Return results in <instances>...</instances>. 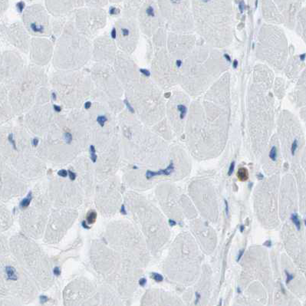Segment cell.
I'll return each instance as SVG.
<instances>
[{
	"label": "cell",
	"mask_w": 306,
	"mask_h": 306,
	"mask_svg": "<svg viewBox=\"0 0 306 306\" xmlns=\"http://www.w3.org/2000/svg\"><path fill=\"white\" fill-rule=\"evenodd\" d=\"M126 259L99 241H95L91 246V260L95 272L105 283L103 285L113 290L120 299H126L129 294L127 285L129 266L126 264Z\"/></svg>",
	"instance_id": "6da1fadb"
},
{
	"label": "cell",
	"mask_w": 306,
	"mask_h": 306,
	"mask_svg": "<svg viewBox=\"0 0 306 306\" xmlns=\"http://www.w3.org/2000/svg\"><path fill=\"white\" fill-rule=\"evenodd\" d=\"M12 240L15 260L32 278L37 287L42 290L50 288L54 279L47 255L34 239L24 234L17 236Z\"/></svg>",
	"instance_id": "7a4b0ae2"
},
{
	"label": "cell",
	"mask_w": 306,
	"mask_h": 306,
	"mask_svg": "<svg viewBox=\"0 0 306 306\" xmlns=\"http://www.w3.org/2000/svg\"><path fill=\"white\" fill-rule=\"evenodd\" d=\"M26 204L22 208L20 224L24 235L31 239H39L45 231L49 217L50 202L47 189L31 192L24 200Z\"/></svg>",
	"instance_id": "3957f363"
},
{
	"label": "cell",
	"mask_w": 306,
	"mask_h": 306,
	"mask_svg": "<svg viewBox=\"0 0 306 306\" xmlns=\"http://www.w3.org/2000/svg\"><path fill=\"white\" fill-rule=\"evenodd\" d=\"M0 279L4 288L15 300L30 303L38 295V287L29 274L15 259L0 264Z\"/></svg>",
	"instance_id": "277c9868"
},
{
	"label": "cell",
	"mask_w": 306,
	"mask_h": 306,
	"mask_svg": "<svg viewBox=\"0 0 306 306\" xmlns=\"http://www.w3.org/2000/svg\"><path fill=\"white\" fill-rule=\"evenodd\" d=\"M78 216V212L74 209L54 208L49 214L44 233L45 241L48 243L58 242L65 235Z\"/></svg>",
	"instance_id": "5b68a950"
},
{
	"label": "cell",
	"mask_w": 306,
	"mask_h": 306,
	"mask_svg": "<svg viewBox=\"0 0 306 306\" xmlns=\"http://www.w3.org/2000/svg\"><path fill=\"white\" fill-rule=\"evenodd\" d=\"M95 285L85 279H77L68 285L63 291V305L81 306L97 291Z\"/></svg>",
	"instance_id": "8992f818"
},
{
	"label": "cell",
	"mask_w": 306,
	"mask_h": 306,
	"mask_svg": "<svg viewBox=\"0 0 306 306\" xmlns=\"http://www.w3.org/2000/svg\"><path fill=\"white\" fill-rule=\"evenodd\" d=\"M120 199V189H117L115 183L103 184L95 189V204L105 216H111L116 213Z\"/></svg>",
	"instance_id": "52a82bcc"
},
{
	"label": "cell",
	"mask_w": 306,
	"mask_h": 306,
	"mask_svg": "<svg viewBox=\"0 0 306 306\" xmlns=\"http://www.w3.org/2000/svg\"><path fill=\"white\" fill-rule=\"evenodd\" d=\"M98 291L100 294V306H123L121 299L107 285H101Z\"/></svg>",
	"instance_id": "ba28073f"
},
{
	"label": "cell",
	"mask_w": 306,
	"mask_h": 306,
	"mask_svg": "<svg viewBox=\"0 0 306 306\" xmlns=\"http://www.w3.org/2000/svg\"><path fill=\"white\" fill-rule=\"evenodd\" d=\"M81 306H100V294L98 288L95 293L87 298Z\"/></svg>",
	"instance_id": "9c48e42d"
},
{
	"label": "cell",
	"mask_w": 306,
	"mask_h": 306,
	"mask_svg": "<svg viewBox=\"0 0 306 306\" xmlns=\"http://www.w3.org/2000/svg\"><path fill=\"white\" fill-rule=\"evenodd\" d=\"M237 177L240 181H246L249 178V173L248 170L244 167H241L238 170L237 172Z\"/></svg>",
	"instance_id": "30bf717a"
},
{
	"label": "cell",
	"mask_w": 306,
	"mask_h": 306,
	"mask_svg": "<svg viewBox=\"0 0 306 306\" xmlns=\"http://www.w3.org/2000/svg\"><path fill=\"white\" fill-rule=\"evenodd\" d=\"M89 153H90V158L92 160V162L95 163L97 161V158H98V156H97L96 153V149H95V147L94 145H91L89 147Z\"/></svg>",
	"instance_id": "8fae6325"
},
{
	"label": "cell",
	"mask_w": 306,
	"mask_h": 306,
	"mask_svg": "<svg viewBox=\"0 0 306 306\" xmlns=\"http://www.w3.org/2000/svg\"><path fill=\"white\" fill-rule=\"evenodd\" d=\"M107 120H108V118H107V117L104 116V115H99V116H98V117L96 118V121L98 122V124L101 127H102V128L104 127L105 123L107 122Z\"/></svg>",
	"instance_id": "7c38bea8"
},
{
	"label": "cell",
	"mask_w": 306,
	"mask_h": 306,
	"mask_svg": "<svg viewBox=\"0 0 306 306\" xmlns=\"http://www.w3.org/2000/svg\"><path fill=\"white\" fill-rule=\"evenodd\" d=\"M269 157L272 161H275L277 157V148L275 146H272L269 152Z\"/></svg>",
	"instance_id": "4fadbf2b"
},
{
	"label": "cell",
	"mask_w": 306,
	"mask_h": 306,
	"mask_svg": "<svg viewBox=\"0 0 306 306\" xmlns=\"http://www.w3.org/2000/svg\"><path fill=\"white\" fill-rule=\"evenodd\" d=\"M291 220L293 221L294 224L296 226L298 230H299L300 229V221H299V216H298L297 214H293V215L291 216Z\"/></svg>",
	"instance_id": "5bb4252c"
},
{
	"label": "cell",
	"mask_w": 306,
	"mask_h": 306,
	"mask_svg": "<svg viewBox=\"0 0 306 306\" xmlns=\"http://www.w3.org/2000/svg\"><path fill=\"white\" fill-rule=\"evenodd\" d=\"M8 140H9V143H10V144H11L12 146V147L14 148L15 150H16V144H15V140L14 139V136H13L12 134H10L9 135V137H8Z\"/></svg>",
	"instance_id": "9a60e30c"
},
{
	"label": "cell",
	"mask_w": 306,
	"mask_h": 306,
	"mask_svg": "<svg viewBox=\"0 0 306 306\" xmlns=\"http://www.w3.org/2000/svg\"><path fill=\"white\" fill-rule=\"evenodd\" d=\"M64 139L65 140V143L67 144H70L71 143V140H72V136L70 133L68 132H66L64 134Z\"/></svg>",
	"instance_id": "2e32d148"
},
{
	"label": "cell",
	"mask_w": 306,
	"mask_h": 306,
	"mask_svg": "<svg viewBox=\"0 0 306 306\" xmlns=\"http://www.w3.org/2000/svg\"><path fill=\"white\" fill-rule=\"evenodd\" d=\"M16 8L18 9V11L19 12H22V10L25 8V2H19L16 4Z\"/></svg>",
	"instance_id": "e0dca14e"
},
{
	"label": "cell",
	"mask_w": 306,
	"mask_h": 306,
	"mask_svg": "<svg viewBox=\"0 0 306 306\" xmlns=\"http://www.w3.org/2000/svg\"><path fill=\"white\" fill-rule=\"evenodd\" d=\"M153 278L155 279V280L157 281V282H161V281L163 280L162 275H160V274H157V273L153 274Z\"/></svg>",
	"instance_id": "ac0fdd59"
},
{
	"label": "cell",
	"mask_w": 306,
	"mask_h": 306,
	"mask_svg": "<svg viewBox=\"0 0 306 306\" xmlns=\"http://www.w3.org/2000/svg\"><path fill=\"white\" fill-rule=\"evenodd\" d=\"M124 104H125V105H126V107H127V108H128V109L129 110V111H131V112H134L133 108L131 107V104H130L129 101H128V100H124Z\"/></svg>",
	"instance_id": "d6986e66"
},
{
	"label": "cell",
	"mask_w": 306,
	"mask_h": 306,
	"mask_svg": "<svg viewBox=\"0 0 306 306\" xmlns=\"http://www.w3.org/2000/svg\"><path fill=\"white\" fill-rule=\"evenodd\" d=\"M121 34H122L123 36H128L129 35V30L128 29L124 28V29H121Z\"/></svg>",
	"instance_id": "ffe728a7"
},
{
	"label": "cell",
	"mask_w": 306,
	"mask_h": 306,
	"mask_svg": "<svg viewBox=\"0 0 306 306\" xmlns=\"http://www.w3.org/2000/svg\"><path fill=\"white\" fill-rule=\"evenodd\" d=\"M111 38H116L117 31H116V29H115L114 28H113V29H112V30H111Z\"/></svg>",
	"instance_id": "44dd1931"
},
{
	"label": "cell",
	"mask_w": 306,
	"mask_h": 306,
	"mask_svg": "<svg viewBox=\"0 0 306 306\" xmlns=\"http://www.w3.org/2000/svg\"><path fill=\"white\" fill-rule=\"evenodd\" d=\"M38 142H39V140H38V138H34L32 140V144L33 147H37L38 144Z\"/></svg>",
	"instance_id": "7402d4cb"
},
{
	"label": "cell",
	"mask_w": 306,
	"mask_h": 306,
	"mask_svg": "<svg viewBox=\"0 0 306 306\" xmlns=\"http://www.w3.org/2000/svg\"><path fill=\"white\" fill-rule=\"evenodd\" d=\"M233 170H234V163H232L231 165H230V170H229V175H231L233 173Z\"/></svg>",
	"instance_id": "603a6c76"
},
{
	"label": "cell",
	"mask_w": 306,
	"mask_h": 306,
	"mask_svg": "<svg viewBox=\"0 0 306 306\" xmlns=\"http://www.w3.org/2000/svg\"><path fill=\"white\" fill-rule=\"evenodd\" d=\"M91 107V103L90 101H87L85 102V104H84V108H85L86 110L87 109H89Z\"/></svg>",
	"instance_id": "cb8c5ba5"
},
{
	"label": "cell",
	"mask_w": 306,
	"mask_h": 306,
	"mask_svg": "<svg viewBox=\"0 0 306 306\" xmlns=\"http://www.w3.org/2000/svg\"><path fill=\"white\" fill-rule=\"evenodd\" d=\"M53 108H54V110H55L56 112H60L61 110H62V108H61V107H59L58 105H55V104H54L53 105Z\"/></svg>",
	"instance_id": "d4e9b609"
},
{
	"label": "cell",
	"mask_w": 306,
	"mask_h": 306,
	"mask_svg": "<svg viewBox=\"0 0 306 306\" xmlns=\"http://www.w3.org/2000/svg\"><path fill=\"white\" fill-rule=\"evenodd\" d=\"M115 11H117V9H116V8H114V7H111V9H110V10H109V13H110V14H111V15L116 14L117 12H115Z\"/></svg>",
	"instance_id": "484cf974"
},
{
	"label": "cell",
	"mask_w": 306,
	"mask_h": 306,
	"mask_svg": "<svg viewBox=\"0 0 306 306\" xmlns=\"http://www.w3.org/2000/svg\"><path fill=\"white\" fill-rule=\"evenodd\" d=\"M224 202H225V206H226V215H228V214H229V206H228V203L226 200H224Z\"/></svg>",
	"instance_id": "4316f807"
},
{
	"label": "cell",
	"mask_w": 306,
	"mask_h": 306,
	"mask_svg": "<svg viewBox=\"0 0 306 306\" xmlns=\"http://www.w3.org/2000/svg\"><path fill=\"white\" fill-rule=\"evenodd\" d=\"M243 252H244V250H242V251L239 252V255H238V257H237V261H239V259H241V257H242V255H243Z\"/></svg>",
	"instance_id": "83f0119b"
},
{
	"label": "cell",
	"mask_w": 306,
	"mask_h": 306,
	"mask_svg": "<svg viewBox=\"0 0 306 306\" xmlns=\"http://www.w3.org/2000/svg\"><path fill=\"white\" fill-rule=\"evenodd\" d=\"M51 96H52V98H54V100L56 99V95H55V92H53V93L51 94Z\"/></svg>",
	"instance_id": "f1b7e54d"
},
{
	"label": "cell",
	"mask_w": 306,
	"mask_h": 306,
	"mask_svg": "<svg viewBox=\"0 0 306 306\" xmlns=\"http://www.w3.org/2000/svg\"><path fill=\"white\" fill-rule=\"evenodd\" d=\"M243 230H244V226H241V228H240L241 233H242V232H243Z\"/></svg>",
	"instance_id": "f546056e"
},
{
	"label": "cell",
	"mask_w": 306,
	"mask_h": 306,
	"mask_svg": "<svg viewBox=\"0 0 306 306\" xmlns=\"http://www.w3.org/2000/svg\"><path fill=\"white\" fill-rule=\"evenodd\" d=\"M42 306H47V305H42Z\"/></svg>",
	"instance_id": "4dcf8cb0"
}]
</instances>
